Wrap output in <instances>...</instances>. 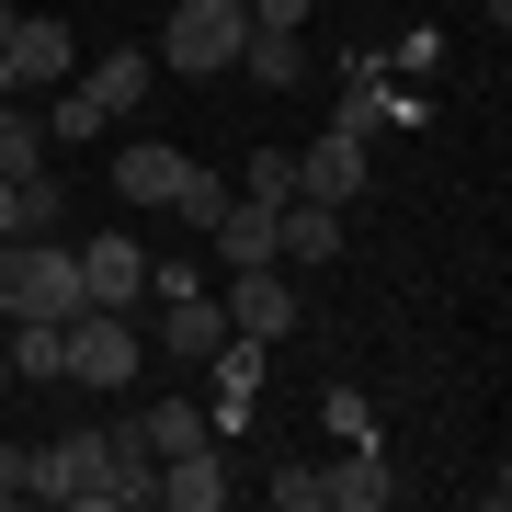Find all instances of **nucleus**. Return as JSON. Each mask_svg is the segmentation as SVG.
Wrapping results in <instances>:
<instances>
[{
    "mask_svg": "<svg viewBox=\"0 0 512 512\" xmlns=\"http://www.w3.org/2000/svg\"><path fill=\"white\" fill-rule=\"evenodd\" d=\"M239 35H251V0H183V12H160V69H183V80H217L239 69Z\"/></svg>",
    "mask_w": 512,
    "mask_h": 512,
    "instance_id": "1",
    "label": "nucleus"
},
{
    "mask_svg": "<svg viewBox=\"0 0 512 512\" xmlns=\"http://www.w3.org/2000/svg\"><path fill=\"white\" fill-rule=\"evenodd\" d=\"M69 251H80V296H92V308H137V296H148V251H137L126 228L69 239Z\"/></svg>",
    "mask_w": 512,
    "mask_h": 512,
    "instance_id": "8",
    "label": "nucleus"
},
{
    "mask_svg": "<svg viewBox=\"0 0 512 512\" xmlns=\"http://www.w3.org/2000/svg\"><path fill=\"white\" fill-rule=\"evenodd\" d=\"M35 478H46V444H0V501H35Z\"/></svg>",
    "mask_w": 512,
    "mask_h": 512,
    "instance_id": "22",
    "label": "nucleus"
},
{
    "mask_svg": "<svg viewBox=\"0 0 512 512\" xmlns=\"http://www.w3.org/2000/svg\"><path fill=\"white\" fill-rule=\"evenodd\" d=\"M12 23H23V12H12V0H0V46H12Z\"/></svg>",
    "mask_w": 512,
    "mask_h": 512,
    "instance_id": "27",
    "label": "nucleus"
},
{
    "mask_svg": "<svg viewBox=\"0 0 512 512\" xmlns=\"http://www.w3.org/2000/svg\"><path fill=\"white\" fill-rule=\"evenodd\" d=\"M183 148H160V137H126V148H114V205H171V194H183Z\"/></svg>",
    "mask_w": 512,
    "mask_h": 512,
    "instance_id": "10",
    "label": "nucleus"
},
{
    "mask_svg": "<svg viewBox=\"0 0 512 512\" xmlns=\"http://www.w3.org/2000/svg\"><path fill=\"white\" fill-rule=\"evenodd\" d=\"M365 183H376V171H365V137L319 126L308 148H296V194H308V205H365Z\"/></svg>",
    "mask_w": 512,
    "mask_h": 512,
    "instance_id": "7",
    "label": "nucleus"
},
{
    "mask_svg": "<svg viewBox=\"0 0 512 512\" xmlns=\"http://www.w3.org/2000/svg\"><path fill=\"white\" fill-rule=\"evenodd\" d=\"M330 126H342V137H387V126H399V137H410V126H421V103L387 80V57H376V46H353V57H342V114H330Z\"/></svg>",
    "mask_w": 512,
    "mask_h": 512,
    "instance_id": "5",
    "label": "nucleus"
},
{
    "mask_svg": "<svg viewBox=\"0 0 512 512\" xmlns=\"http://www.w3.org/2000/svg\"><path fill=\"white\" fill-rule=\"evenodd\" d=\"M137 444H148V456H183V444H217V433H205L194 399H148L137 410Z\"/></svg>",
    "mask_w": 512,
    "mask_h": 512,
    "instance_id": "18",
    "label": "nucleus"
},
{
    "mask_svg": "<svg viewBox=\"0 0 512 512\" xmlns=\"http://www.w3.org/2000/svg\"><path fill=\"white\" fill-rule=\"evenodd\" d=\"M148 296H160V353L205 365V353L228 342V308H217V285H205L194 262H148Z\"/></svg>",
    "mask_w": 512,
    "mask_h": 512,
    "instance_id": "3",
    "label": "nucleus"
},
{
    "mask_svg": "<svg viewBox=\"0 0 512 512\" xmlns=\"http://www.w3.org/2000/svg\"><path fill=\"white\" fill-rule=\"evenodd\" d=\"M35 501H69V512H126V478H114V433H103V421H80V433H57V444H46Z\"/></svg>",
    "mask_w": 512,
    "mask_h": 512,
    "instance_id": "2",
    "label": "nucleus"
},
{
    "mask_svg": "<svg viewBox=\"0 0 512 512\" xmlns=\"http://www.w3.org/2000/svg\"><path fill=\"white\" fill-rule=\"evenodd\" d=\"M274 512H330V467H274Z\"/></svg>",
    "mask_w": 512,
    "mask_h": 512,
    "instance_id": "21",
    "label": "nucleus"
},
{
    "mask_svg": "<svg viewBox=\"0 0 512 512\" xmlns=\"http://www.w3.org/2000/svg\"><path fill=\"white\" fill-rule=\"evenodd\" d=\"M239 194H262V205H296V148H251V160H239Z\"/></svg>",
    "mask_w": 512,
    "mask_h": 512,
    "instance_id": "20",
    "label": "nucleus"
},
{
    "mask_svg": "<svg viewBox=\"0 0 512 512\" xmlns=\"http://www.w3.org/2000/svg\"><path fill=\"white\" fill-rule=\"evenodd\" d=\"M57 171H35V183H0V239H23V228H57Z\"/></svg>",
    "mask_w": 512,
    "mask_h": 512,
    "instance_id": "19",
    "label": "nucleus"
},
{
    "mask_svg": "<svg viewBox=\"0 0 512 512\" xmlns=\"http://www.w3.org/2000/svg\"><path fill=\"white\" fill-rule=\"evenodd\" d=\"M12 80H23V92L80 80V35H69V23H46V12H23V23H12Z\"/></svg>",
    "mask_w": 512,
    "mask_h": 512,
    "instance_id": "9",
    "label": "nucleus"
},
{
    "mask_svg": "<svg viewBox=\"0 0 512 512\" xmlns=\"http://www.w3.org/2000/svg\"><path fill=\"white\" fill-rule=\"evenodd\" d=\"M0 399H12V365H0Z\"/></svg>",
    "mask_w": 512,
    "mask_h": 512,
    "instance_id": "28",
    "label": "nucleus"
},
{
    "mask_svg": "<svg viewBox=\"0 0 512 512\" xmlns=\"http://www.w3.org/2000/svg\"><path fill=\"white\" fill-rule=\"evenodd\" d=\"M57 342H69V387H126L137 376V319L126 308H69Z\"/></svg>",
    "mask_w": 512,
    "mask_h": 512,
    "instance_id": "4",
    "label": "nucleus"
},
{
    "mask_svg": "<svg viewBox=\"0 0 512 512\" xmlns=\"http://www.w3.org/2000/svg\"><path fill=\"white\" fill-rule=\"evenodd\" d=\"M12 92H23V80H12V46H0V103H12Z\"/></svg>",
    "mask_w": 512,
    "mask_h": 512,
    "instance_id": "26",
    "label": "nucleus"
},
{
    "mask_svg": "<svg viewBox=\"0 0 512 512\" xmlns=\"http://www.w3.org/2000/svg\"><path fill=\"white\" fill-rule=\"evenodd\" d=\"M205 228H217L228 274H239V262H274V205H262V194H228V205H217Z\"/></svg>",
    "mask_w": 512,
    "mask_h": 512,
    "instance_id": "16",
    "label": "nucleus"
},
{
    "mask_svg": "<svg viewBox=\"0 0 512 512\" xmlns=\"http://www.w3.org/2000/svg\"><path fill=\"white\" fill-rule=\"evenodd\" d=\"M342 239H353V217H342V205H308V194H296V205H274V262H296V274H308V262H330Z\"/></svg>",
    "mask_w": 512,
    "mask_h": 512,
    "instance_id": "11",
    "label": "nucleus"
},
{
    "mask_svg": "<svg viewBox=\"0 0 512 512\" xmlns=\"http://www.w3.org/2000/svg\"><path fill=\"white\" fill-rule=\"evenodd\" d=\"M217 205H228V183H217V171H183V194H171V217H183V228H205Z\"/></svg>",
    "mask_w": 512,
    "mask_h": 512,
    "instance_id": "23",
    "label": "nucleus"
},
{
    "mask_svg": "<svg viewBox=\"0 0 512 512\" xmlns=\"http://www.w3.org/2000/svg\"><path fill=\"white\" fill-rule=\"evenodd\" d=\"M387 501H399V478H387L376 433H365V444H342V467H330V512H387Z\"/></svg>",
    "mask_w": 512,
    "mask_h": 512,
    "instance_id": "15",
    "label": "nucleus"
},
{
    "mask_svg": "<svg viewBox=\"0 0 512 512\" xmlns=\"http://www.w3.org/2000/svg\"><path fill=\"white\" fill-rule=\"evenodd\" d=\"M0 365H12V387H69V342H57V319H0Z\"/></svg>",
    "mask_w": 512,
    "mask_h": 512,
    "instance_id": "13",
    "label": "nucleus"
},
{
    "mask_svg": "<svg viewBox=\"0 0 512 512\" xmlns=\"http://www.w3.org/2000/svg\"><path fill=\"white\" fill-rule=\"evenodd\" d=\"M46 171V114H23V92L0 103V183H35Z\"/></svg>",
    "mask_w": 512,
    "mask_h": 512,
    "instance_id": "17",
    "label": "nucleus"
},
{
    "mask_svg": "<svg viewBox=\"0 0 512 512\" xmlns=\"http://www.w3.org/2000/svg\"><path fill=\"white\" fill-rule=\"evenodd\" d=\"M251 23H308V0H251Z\"/></svg>",
    "mask_w": 512,
    "mask_h": 512,
    "instance_id": "25",
    "label": "nucleus"
},
{
    "mask_svg": "<svg viewBox=\"0 0 512 512\" xmlns=\"http://www.w3.org/2000/svg\"><path fill=\"white\" fill-rule=\"evenodd\" d=\"M330 433H342V444H365V433H376V410L353 399V387H330Z\"/></svg>",
    "mask_w": 512,
    "mask_h": 512,
    "instance_id": "24",
    "label": "nucleus"
},
{
    "mask_svg": "<svg viewBox=\"0 0 512 512\" xmlns=\"http://www.w3.org/2000/svg\"><path fill=\"white\" fill-rule=\"evenodd\" d=\"M217 308H228V330H251V342H285V330H296V274H285V262H239Z\"/></svg>",
    "mask_w": 512,
    "mask_h": 512,
    "instance_id": "6",
    "label": "nucleus"
},
{
    "mask_svg": "<svg viewBox=\"0 0 512 512\" xmlns=\"http://www.w3.org/2000/svg\"><path fill=\"white\" fill-rule=\"evenodd\" d=\"M239 80H262V92H296V80H308V46H296V23H251V35H239Z\"/></svg>",
    "mask_w": 512,
    "mask_h": 512,
    "instance_id": "14",
    "label": "nucleus"
},
{
    "mask_svg": "<svg viewBox=\"0 0 512 512\" xmlns=\"http://www.w3.org/2000/svg\"><path fill=\"white\" fill-rule=\"evenodd\" d=\"M148 501H171V512H228V467H217V444H183V456H160Z\"/></svg>",
    "mask_w": 512,
    "mask_h": 512,
    "instance_id": "12",
    "label": "nucleus"
}]
</instances>
